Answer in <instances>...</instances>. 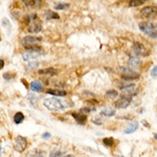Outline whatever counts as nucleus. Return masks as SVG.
Masks as SVG:
<instances>
[{"instance_id":"obj_1","label":"nucleus","mask_w":157,"mask_h":157,"mask_svg":"<svg viewBox=\"0 0 157 157\" xmlns=\"http://www.w3.org/2000/svg\"><path fill=\"white\" fill-rule=\"evenodd\" d=\"M43 105L50 111H62L71 107L72 102L59 99V97H50V99H45Z\"/></svg>"},{"instance_id":"obj_2","label":"nucleus","mask_w":157,"mask_h":157,"mask_svg":"<svg viewBox=\"0 0 157 157\" xmlns=\"http://www.w3.org/2000/svg\"><path fill=\"white\" fill-rule=\"evenodd\" d=\"M24 22L28 25L27 32L30 34H38L42 29V23L39 20L37 14L28 15L24 18Z\"/></svg>"},{"instance_id":"obj_3","label":"nucleus","mask_w":157,"mask_h":157,"mask_svg":"<svg viewBox=\"0 0 157 157\" xmlns=\"http://www.w3.org/2000/svg\"><path fill=\"white\" fill-rule=\"evenodd\" d=\"M138 27H139L141 32L146 34L147 36L150 37V38H157V23L141 22L138 24Z\"/></svg>"},{"instance_id":"obj_4","label":"nucleus","mask_w":157,"mask_h":157,"mask_svg":"<svg viewBox=\"0 0 157 157\" xmlns=\"http://www.w3.org/2000/svg\"><path fill=\"white\" fill-rule=\"evenodd\" d=\"M42 41L40 37H33V36H25L22 38V45L25 49L32 50V49H39L41 48L38 46V44Z\"/></svg>"},{"instance_id":"obj_5","label":"nucleus","mask_w":157,"mask_h":157,"mask_svg":"<svg viewBox=\"0 0 157 157\" xmlns=\"http://www.w3.org/2000/svg\"><path fill=\"white\" fill-rule=\"evenodd\" d=\"M119 72L121 75V80L124 82H129V81L136 80V79H139L141 75L138 72L134 71L133 69L129 68V67H119L117 68Z\"/></svg>"},{"instance_id":"obj_6","label":"nucleus","mask_w":157,"mask_h":157,"mask_svg":"<svg viewBox=\"0 0 157 157\" xmlns=\"http://www.w3.org/2000/svg\"><path fill=\"white\" fill-rule=\"evenodd\" d=\"M119 87L124 93H126L127 95H129V97H135V95L138 93V89L136 88V86H135L134 83L124 82V84H119ZM126 94H125V95H126Z\"/></svg>"},{"instance_id":"obj_7","label":"nucleus","mask_w":157,"mask_h":157,"mask_svg":"<svg viewBox=\"0 0 157 157\" xmlns=\"http://www.w3.org/2000/svg\"><path fill=\"white\" fill-rule=\"evenodd\" d=\"M132 49L134 51V56L136 57H148L150 55V50L147 49L145 45L139 43V42H134L132 46Z\"/></svg>"},{"instance_id":"obj_8","label":"nucleus","mask_w":157,"mask_h":157,"mask_svg":"<svg viewBox=\"0 0 157 157\" xmlns=\"http://www.w3.org/2000/svg\"><path fill=\"white\" fill-rule=\"evenodd\" d=\"M14 148L19 153L24 152L25 149L27 148V141H26V138L23 137V136H20V135L17 136L14 141Z\"/></svg>"},{"instance_id":"obj_9","label":"nucleus","mask_w":157,"mask_h":157,"mask_svg":"<svg viewBox=\"0 0 157 157\" xmlns=\"http://www.w3.org/2000/svg\"><path fill=\"white\" fill-rule=\"evenodd\" d=\"M141 15L146 17L148 19H153L157 17V5H149L145 6L141 11Z\"/></svg>"},{"instance_id":"obj_10","label":"nucleus","mask_w":157,"mask_h":157,"mask_svg":"<svg viewBox=\"0 0 157 157\" xmlns=\"http://www.w3.org/2000/svg\"><path fill=\"white\" fill-rule=\"evenodd\" d=\"M131 102H132V97L124 94V95H121L117 99V101H115L114 105H115V108H117V109H125L131 104Z\"/></svg>"},{"instance_id":"obj_11","label":"nucleus","mask_w":157,"mask_h":157,"mask_svg":"<svg viewBox=\"0 0 157 157\" xmlns=\"http://www.w3.org/2000/svg\"><path fill=\"white\" fill-rule=\"evenodd\" d=\"M41 53H42V48L27 50V51L24 52V53L22 55V59L24 61H27V62H32L33 60H35V59L38 58Z\"/></svg>"},{"instance_id":"obj_12","label":"nucleus","mask_w":157,"mask_h":157,"mask_svg":"<svg viewBox=\"0 0 157 157\" xmlns=\"http://www.w3.org/2000/svg\"><path fill=\"white\" fill-rule=\"evenodd\" d=\"M29 88L34 91V92H42L43 91V84H42L41 81L35 80L30 83Z\"/></svg>"},{"instance_id":"obj_13","label":"nucleus","mask_w":157,"mask_h":157,"mask_svg":"<svg viewBox=\"0 0 157 157\" xmlns=\"http://www.w3.org/2000/svg\"><path fill=\"white\" fill-rule=\"evenodd\" d=\"M46 93L55 95V97H65L67 95V91L63 90L61 88H53V89H47Z\"/></svg>"},{"instance_id":"obj_14","label":"nucleus","mask_w":157,"mask_h":157,"mask_svg":"<svg viewBox=\"0 0 157 157\" xmlns=\"http://www.w3.org/2000/svg\"><path fill=\"white\" fill-rule=\"evenodd\" d=\"M27 157H46V152L39 149L32 150L27 154Z\"/></svg>"},{"instance_id":"obj_15","label":"nucleus","mask_w":157,"mask_h":157,"mask_svg":"<svg viewBox=\"0 0 157 157\" xmlns=\"http://www.w3.org/2000/svg\"><path fill=\"white\" fill-rule=\"evenodd\" d=\"M71 115L75 117V121L79 123L80 125H84L87 121V116L84 115V114H81V113H77V112H72Z\"/></svg>"},{"instance_id":"obj_16","label":"nucleus","mask_w":157,"mask_h":157,"mask_svg":"<svg viewBox=\"0 0 157 157\" xmlns=\"http://www.w3.org/2000/svg\"><path fill=\"white\" fill-rule=\"evenodd\" d=\"M39 75H47V77H52L57 75V70L55 68H45L39 70Z\"/></svg>"},{"instance_id":"obj_17","label":"nucleus","mask_w":157,"mask_h":157,"mask_svg":"<svg viewBox=\"0 0 157 157\" xmlns=\"http://www.w3.org/2000/svg\"><path fill=\"white\" fill-rule=\"evenodd\" d=\"M138 126H139L138 121H132V123L128 126L127 129L125 130V133H126V134H131V133H134L135 131L138 129Z\"/></svg>"},{"instance_id":"obj_18","label":"nucleus","mask_w":157,"mask_h":157,"mask_svg":"<svg viewBox=\"0 0 157 157\" xmlns=\"http://www.w3.org/2000/svg\"><path fill=\"white\" fill-rule=\"evenodd\" d=\"M128 63H129V65L131 67H137L141 65V60H139V58L138 57H136V56H130V59L129 61H128Z\"/></svg>"},{"instance_id":"obj_19","label":"nucleus","mask_w":157,"mask_h":157,"mask_svg":"<svg viewBox=\"0 0 157 157\" xmlns=\"http://www.w3.org/2000/svg\"><path fill=\"white\" fill-rule=\"evenodd\" d=\"M101 116H108V117H111V116L115 115V110L114 109H111V108H104L101 113H99Z\"/></svg>"},{"instance_id":"obj_20","label":"nucleus","mask_w":157,"mask_h":157,"mask_svg":"<svg viewBox=\"0 0 157 157\" xmlns=\"http://www.w3.org/2000/svg\"><path fill=\"white\" fill-rule=\"evenodd\" d=\"M60 16H59L57 13L55 12H51V11H48L45 13V19L46 20H51V19H59Z\"/></svg>"},{"instance_id":"obj_21","label":"nucleus","mask_w":157,"mask_h":157,"mask_svg":"<svg viewBox=\"0 0 157 157\" xmlns=\"http://www.w3.org/2000/svg\"><path fill=\"white\" fill-rule=\"evenodd\" d=\"M24 121V114L22 112H17L14 116V121L15 124H21L22 121Z\"/></svg>"},{"instance_id":"obj_22","label":"nucleus","mask_w":157,"mask_h":157,"mask_svg":"<svg viewBox=\"0 0 157 157\" xmlns=\"http://www.w3.org/2000/svg\"><path fill=\"white\" fill-rule=\"evenodd\" d=\"M55 10L59 11V10H67L69 8V3H65V2H57L55 3V5H53Z\"/></svg>"},{"instance_id":"obj_23","label":"nucleus","mask_w":157,"mask_h":157,"mask_svg":"<svg viewBox=\"0 0 157 157\" xmlns=\"http://www.w3.org/2000/svg\"><path fill=\"white\" fill-rule=\"evenodd\" d=\"M103 143L106 147H112L114 145V139L112 137H106L103 139Z\"/></svg>"},{"instance_id":"obj_24","label":"nucleus","mask_w":157,"mask_h":157,"mask_svg":"<svg viewBox=\"0 0 157 157\" xmlns=\"http://www.w3.org/2000/svg\"><path fill=\"white\" fill-rule=\"evenodd\" d=\"M49 157H63V152L61 151V150H52L50 152V155Z\"/></svg>"},{"instance_id":"obj_25","label":"nucleus","mask_w":157,"mask_h":157,"mask_svg":"<svg viewBox=\"0 0 157 157\" xmlns=\"http://www.w3.org/2000/svg\"><path fill=\"white\" fill-rule=\"evenodd\" d=\"M143 3H145L143 0H131L129 2V4L131 6H139L141 4H143Z\"/></svg>"},{"instance_id":"obj_26","label":"nucleus","mask_w":157,"mask_h":157,"mask_svg":"<svg viewBox=\"0 0 157 157\" xmlns=\"http://www.w3.org/2000/svg\"><path fill=\"white\" fill-rule=\"evenodd\" d=\"M27 99H29L30 103H32L33 105H37V101H38V97H37V95H35V94H33V93H28Z\"/></svg>"},{"instance_id":"obj_27","label":"nucleus","mask_w":157,"mask_h":157,"mask_svg":"<svg viewBox=\"0 0 157 157\" xmlns=\"http://www.w3.org/2000/svg\"><path fill=\"white\" fill-rule=\"evenodd\" d=\"M106 97H119V92L116 90H109L106 92Z\"/></svg>"},{"instance_id":"obj_28","label":"nucleus","mask_w":157,"mask_h":157,"mask_svg":"<svg viewBox=\"0 0 157 157\" xmlns=\"http://www.w3.org/2000/svg\"><path fill=\"white\" fill-rule=\"evenodd\" d=\"M38 65H39L38 62H36V61H35V62H33V61H32V62L27 63V65H26V68H27L28 70H32V69H35V68H36V67L38 66Z\"/></svg>"},{"instance_id":"obj_29","label":"nucleus","mask_w":157,"mask_h":157,"mask_svg":"<svg viewBox=\"0 0 157 157\" xmlns=\"http://www.w3.org/2000/svg\"><path fill=\"white\" fill-rule=\"evenodd\" d=\"M23 3H24L25 5L27 6H36V3H41V1H37V0H35V1H28V0H26V1H23Z\"/></svg>"},{"instance_id":"obj_30","label":"nucleus","mask_w":157,"mask_h":157,"mask_svg":"<svg viewBox=\"0 0 157 157\" xmlns=\"http://www.w3.org/2000/svg\"><path fill=\"white\" fill-rule=\"evenodd\" d=\"M92 123L95 125H102L103 124V119H101V115L97 116V117H93L92 119Z\"/></svg>"},{"instance_id":"obj_31","label":"nucleus","mask_w":157,"mask_h":157,"mask_svg":"<svg viewBox=\"0 0 157 157\" xmlns=\"http://www.w3.org/2000/svg\"><path fill=\"white\" fill-rule=\"evenodd\" d=\"M94 110V108H89V107H85V108H82V109H80V112L81 114H83V113H89L90 111Z\"/></svg>"},{"instance_id":"obj_32","label":"nucleus","mask_w":157,"mask_h":157,"mask_svg":"<svg viewBox=\"0 0 157 157\" xmlns=\"http://www.w3.org/2000/svg\"><path fill=\"white\" fill-rule=\"evenodd\" d=\"M3 77H4V79H5V80H12V79H14L15 77V75L14 73H8V72H6V73H4V75H3Z\"/></svg>"},{"instance_id":"obj_33","label":"nucleus","mask_w":157,"mask_h":157,"mask_svg":"<svg viewBox=\"0 0 157 157\" xmlns=\"http://www.w3.org/2000/svg\"><path fill=\"white\" fill-rule=\"evenodd\" d=\"M151 77H157V66H154L151 70Z\"/></svg>"},{"instance_id":"obj_34","label":"nucleus","mask_w":157,"mask_h":157,"mask_svg":"<svg viewBox=\"0 0 157 157\" xmlns=\"http://www.w3.org/2000/svg\"><path fill=\"white\" fill-rule=\"evenodd\" d=\"M50 137V134L49 133H44V134L42 135V138H44V139H46V138Z\"/></svg>"},{"instance_id":"obj_35","label":"nucleus","mask_w":157,"mask_h":157,"mask_svg":"<svg viewBox=\"0 0 157 157\" xmlns=\"http://www.w3.org/2000/svg\"><path fill=\"white\" fill-rule=\"evenodd\" d=\"M4 67V61L2 59H0V69H2Z\"/></svg>"},{"instance_id":"obj_36","label":"nucleus","mask_w":157,"mask_h":157,"mask_svg":"<svg viewBox=\"0 0 157 157\" xmlns=\"http://www.w3.org/2000/svg\"><path fill=\"white\" fill-rule=\"evenodd\" d=\"M64 157H75V156H73L72 154H68V155H65Z\"/></svg>"},{"instance_id":"obj_37","label":"nucleus","mask_w":157,"mask_h":157,"mask_svg":"<svg viewBox=\"0 0 157 157\" xmlns=\"http://www.w3.org/2000/svg\"><path fill=\"white\" fill-rule=\"evenodd\" d=\"M154 138H155V139H156V141H157V134H156V133H155V134H154Z\"/></svg>"},{"instance_id":"obj_38","label":"nucleus","mask_w":157,"mask_h":157,"mask_svg":"<svg viewBox=\"0 0 157 157\" xmlns=\"http://www.w3.org/2000/svg\"><path fill=\"white\" fill-rule=\"evenodd\" d=\"M117 157H125V156H117Z\"/></svg>"},{"instance_id":"obj_39","label":"nucleus","mask_w":157,"mask_h":157,"mask_svg":"<svg viewBox=\"0 0 157 157\" xmlns=\"http://www.w3.org/2000/svg\"><path fill=\"white\" fill-rule=\"evenodd\" d=\"M0 41H1V37H0Z\"/></svg>"},{"instance_id":"obj_40","label":"nucleus","mask_w":157,"mask_h":157,"mask_svg":"<svg viewBox=\"0 0 157 157\" xmlns=\"http://www.w3.org/2000/svg\"><path fill=\"white\" fill-rule=\"evenodd\" d=\"M0 95H1V93H0Z\"/></svg>"}]
</instances>
